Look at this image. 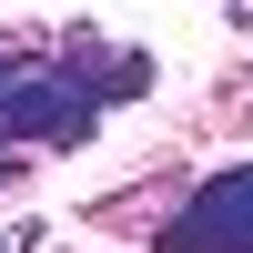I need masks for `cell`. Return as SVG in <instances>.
I'll list each match as a JSON object with an SVG mask.
<instances>
[{
	"mask_svg": "<svg viewBox=\"0 0 253 253\" xmlns=\"http://www.w3.org/2000/svg\"><path fill=\"white\" fill-rule=\"evenodd\" d=\"M162 253H253V172H213L162 223Z\"/></svg>",
	"mask_w": 253,
	"mask_h": 253,
	"instance_id": "1",
	"label": "cell"
},
{
	"mask_svg": "<svg viewBox=\"0 0 253 253\" xmlns=\"http://www.w3.org/2000/svg\"><path fill=\"white\" fill-rule=\"evenodd\" d=\"M41 243V223H10V233H0V253H31Z\"/></svg>",
	"mask_w": 253,
	"mask_h": 253,
	"instance_id": "2",
	"label": "cell"
},
{
	"mask_svg": "<svg viewBox=\"0 0 253 253\" xmlns=\"http://www.w3.org/2000/svg\"><path fill=\"white\" fill-rule=\"evenodd\" d=\"M223 10H233V20H253V0H223Z\"/></svg>",
	"mask_w": 253,
	"mask_h": 253,
	"instance_id": "3",
	"label": "cell"
}]
</instances>
